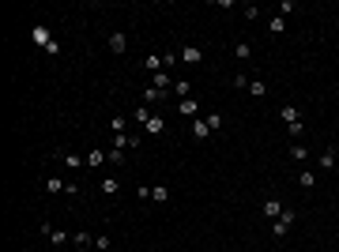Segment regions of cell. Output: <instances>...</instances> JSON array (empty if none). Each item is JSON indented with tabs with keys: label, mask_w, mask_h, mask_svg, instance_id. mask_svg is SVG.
I'll return each mask as SVG.
<instances>
[{
	"label": "cell",
	"mask_w": 339,
	"mask_h": 252,
	"mask_svg": "<svg viewBox=\"0 0 339 252\" xmlns=\"http://www.w3.org/2000/svg\"><path fill=\"white\" fill-rule=\"evenodd\" d=\"M294 218H298L294 211H290V207H283V215L271 222V237H275V241H279V237H286V234H290V226H294Z\"/></svg>",
	"instance_id": "cell-1"
},
{
	"label": "cell",
	"mask_w": 339,
	"mask_h": 252,
	"mask_svg": "<svg viewBox=\"0 0 339 252\" xmlns=\"http://www.w3.org/2000/svg\"><path fill=\"white\" fill-rule=\"evenodd\" d=\"M38 230L53 241V248H64V245H68V234H64V230H57L53 222H38Z\"/></svg>",
	"instance_id": "cell-2"
},
{
	"label": "cell",
	"mask_w": 339,
	"mask_h": 252,
	"mask_svg": "<svg viewBox=\"0 0 339 252\" xmlns=\"http://www.w3.org/2000/svg\"><path fill=\"white\" fill-rule=\"evenodd\" d=\"M181 64H189V68H196V64H203V49L200 45H185V49H181Z\"/></svg>",
	"instance_id": "cell-3"
},
{
	"label": "cell",
	"mask_w": 339,
	"mask_h": 252,
	"mask_svg": "<svg viewBox=\"0 0 339 252\" xmlns=\"http://www.w3.org/2000/svg\"><path fill=\"white\" fill-rule=\"evenodd\" d=\"M106 45H110V53H124V49H128V38H124V31H113L110 38H106Z\"/></svg>",
	"instance_id": "cell-4"
},
{
	"label": "cell",
	"mask_w": 339,
	"mask_h": 252,
	"mask_svg": "<svg viewBox=\"0 0 339 252\" xmlns=\"http://www.w3.org/2000/svg\"><path fill=\"white\" fill-rule=\"evenodd\" d=\"M177 113H181V117H192V121H196V117H200V102L181 98V102H177Z\"/></svg>",
	"instance_id": "cell-5"
},
{
	"label": "cell",
	"mask_w": 339,
	"mask_h": 252,
	"mask_svg": "<svg viewBox=\"0 0 339 252\" xmlns=\"http://www.w3.org/2000/svg\"><path fill=\"white\" fill-rule=\"evenodd\" d=\"M189 132H192V139H200V143L207 139V135H215V132L207 128V121H203V117H196V121H192V128H189Z\"/></svg>",
	"instance_id": "cell-6"
},
{
	"label": "cell",
	"mask_w": 339,
	"mask_h": 252,
	"mask_svg": "<svg viewBox=\"0 0 339 252\" xmlns=\"http://www.w3.org/2000/svg\"><path fill=\"white\" fill-rule=\"evenodd\" d=\"M31 38H34V42H38V45H42V49H45V45H49V42H53V34H49V26H45V23H38V26H34V31H31Z\"/></svg>",
	"instance_id": "cell-7"
},
{
	"label": "cell",
	"mask_w": 339,
	"mask_h": 252,
	"mask_svg": "<svg viewBox=\"0 0 339 252\" xmlns=\"http://www.w3.org/2000/svg\"><path fill=\"white\" fill-rule=\"evenodd\" d=\"M166 98H170V91H159V87H147V91H143V102H147V105H159Z\"/></svg>",
	"instance_id": "cell-8"
},
{
	"label": "cell",
	"mask_w": 339,
	"mask_h": 252,
	"mask_svg": "<svg viewBox=\"0 0 339 252\" xmlns=\"http://www.w3.org/2000/svg\"><path fill=\"white\" fill-rule=\"evenodd\" d=\"M260 211H264V218H279V215H283V203H279L275 196H268V200H264V207H260Z\"/></svg>",
	"instance_id": "cell-9"
},
{
	"label": "cell",
	"mask_w": 339,
	"mask_h": 252,
	"mask_svg": "<svg viewBox=\"0 0 339 252\" xmlns=\"http://www.w3.org/2000/svg\"><path fill=\"white\" fill-rule=\"evenodd\" d=\"M151 117H154V113H151V105H147V102L132 109V121H136V124H143V128H147V121H151Z\"/></svg>",
	"instance_id": "cell-10"
},
{
	"label": "cell",
	"mask_w": 339,
	"mask_h": 252,
	"mask_svg": "<svg viewBox=\"0 0 339 252\" xmlns=\"http://www.w3.org/2000/svg\"><path fill=\"white\" fill-rule=\"evenodd\" d=\"M170 94H173V98H192V87H189V79H173Z\"/></svg>",
	"instance_id": "cell-11"
},
{
	"label": "cell",
	"mask_w": 339,
	"mask_h": 252,
	"mask_svg": "<svg viewBox=\"0 0 339 252\" xmlns=\"http://www.w3.org/2000/svg\"><path fill=\"white\" fill-rule=\"evenodd\" d=\"M279 121H283V124H294V121H302L298 105H283V109H279Z\"/></svg>",
	"instance_id": "cell-12"
},
{
	"label": "cell",
	"mask_w": 339,
	"mask_h": 252,
	"mask_svg": "<svg viewBox=\"0 0 339 252\" xmlns=\"http://www.w3.org/2000/svg\"><path fill=\"white\" fill-rule=\"evenodd\" d=\"M332 166H335V151H332V147H324V151H321V158H317V170H332Z\"/></svg>",
	"instance_id": "cell-13"
},
{
	"label": "cell",
	"mask_w": 339,
	"mask_h": 252,
	"mask_svg": "<svg viewBox=\"0 0 339 252\" xmlns=\"http://www.w3.org/2000/svg\"><path fill=\"white\" fill-rule=\"evenodd\" d=\"M143 132H147V135H162V132H166V121H162L159 113H154V117L147 121V128H143Z\"/></svg>",
	"instance_id": "cell-14"
},
{
	"label": "cell",
	"mask_w": 339,
	"mask_h": 252,
	"mask_svg": "<svg viewBox=\"0 0 339 252\" xmlns=\"http://www.w3.org/2000/svg\"><path fill=\"white\" fill-rule=\"evenodd\" d=\"M298 185L313 192V188H317V173H313V170H302V173H298Z\"/></svg>",
	"instance_id": "cell-15"
},
{
	"label": "cell",
	"mask_w": 339,
	"mask_h": 252,
	"mask_svg": "<svg viewBox=\"0 0 339 252\" xmlns=\"http://www.w3.org/2000/svg\"><path fill=\"white\" fill-rule=\"evenodd\" d=\"M143 68H151V72H166V68H162V57H159V53H147V57H143Z\"/></svg>",
	"instance_id": "cell-16"
},
{
	"label": "cell",
	"mask_w": 339,
	"mask_h": 252,
	"mask_svg": "<svg viewBox=\"0 0 339 252\" xmlns=\"http://www.w3.org/2000/svg\"><path fill=\"white\" fill-rule=\"evenodd\" d=\"M290 158H294V162H309V147H302V143H290Z\"/></svg>",
	"instance_id": "cell-17"
},
{
	"label": "cell",
	"mask_w": 339,
	"mask_h": 252,
	"mask_svg": "<svg viewBox=\"0 0 339 252\" xmlns=\"http://www.w3.org/2000/svg\"><path fill=\"white\" fill-rule=\"evenodd\" d=\"M249 94H253V98H264V94H268V83H264V79H249Z\"/></svg>",
	"instance_id": "cell-18"
},
{
	"label": "cell",
	"mask_w": 339,
	"mask_h": 252,
	"mask_svg": "<svg viewBox=\"0 0 339 252\" xmlns=\"http://www.w3.org/2000/svg\"><path fill=\"white\" fill-rule=\"evenodd\" d=\"M203 121H207V128H211V132H219V128H222V113H219V109L203 113Z\"/></svg>",
	"instance_id": "cell-19"
},
{
	"label": "cell",
	"mask_w": 339,
	"mask_h": 252,
	"mask_svg": "<svg viewBox=\"0 0 339 252\" xmlns=\"http://www.w3.org/2000/svg\"><path fill=\"white\" fill-rule=\"evenodd\" d=\"M151 87H159V91H170L173 79H170V72H154V83Z\"/></svg>",
	"instance_id": "cell-20"
},
{
	"label": "cell",
	"mask_w": 339,
	"mask_h": 252,
	"mask_svg": "<svg viewBox=\"0 0 339 252\" xmlns=\"http://www.w3.org/2000/svg\"><path fill=\"white\" fill-rule=\"evenodd\" d=\"M72 245H75V248H91V245H94V237L87 234V230H80V234L72 237Z\"/></svg>",
	"instance_id": "cell-21"
},
{
	"label": "cell",
	"mask_w": 339,
	"mask_h": 252,
	"mask_svg": "<svg viewBox=\"0 0 339 252\" xmlns=\"http://www.w3.org/2000/svg\"><path fill=\"white\" fill-rule=\"evenodd\" d=\"M166 200H170V188L166 185H154L151 188V203H166Z\"/></svg>",
	"instance_id": "cell-22"
},
{
	"label": "cell",
	"mask_w": 339,
	"mask_h": 252,
	"mask_svg": "<svg viewBox=\"0 0 339 252\" xmlns=\"http://www.w3.org/2000/svg\"><path fill=\"white\" fill-rule=\"evenodd\" d=\"M102 162H110V158H106V151H98V147H94L91 154H87V166H94V170H98Z\"/></svg>",
	"instance_id": "cell-23"
},
{
	"label": "cell",
	"mask_w": 339,
	"mask_h": 252,
	"mask_svg": "<svg viewBox=\"0 0 339 252\" xmlns=\"http://www.w3.org/2000/svg\"><path fill=\"white\" fill-rule=\"evenodd\" d=\"M102 192H106V196H117V192H121V181H117V177H106V181H102Z\"/></svg>",
	"instance_id": "cell-24"
},
{
	"label": "cell",
	"mask_w": 339,
	"mask_h": 252,
	"mask_svg": "<svg viewBox=\"0 0 339 252\" xmlns=\"http://www.w3.org/2000/svg\"><path fill=\"white\" fill-rule=\"evenodd\" d=\"M234 57H238V61H249V57H253V45H249V42H238V45H234Z\"/></svg>",
	"instance_id": "cell-25"
},
{
	"label": "cell",
	"mask_w": 339,
	"mask_h": 252,
	"mask_svg": "<svg viewBox=\"0 0 339 252\" xmlns=\"http://www.w3.org/2000/svg\"><path fill=\"white\" fill-rule=\"evenodd\" d=\"M268 31H271V34H283V31H286V19H283V15H271Z\"/></svg>",
	"instance_id": "cell-26"
},
{
	"label": "cell",
	"mask_w": 339,
	"mask_h": 252,
	"mask_svg": "<svg viewBox=\"0 0 339 252\" xmlns=\"http://www.w3.org/2000/svg\"><path fill=\"white\" fill-rule=\"evenodd\" d=\"M64 166H68V170H80V166H87V158H80V154L68 151V154H64Z\"/></svg>",
	"instance_id": "cell-27"
},
{
	"label": "cell",
	"mask_w": 339,
	"mask_h": 252,
	"mask_svg": "<svg viewBox=\"0 0 339 252\" xmlns=\"http://www.w3.org/2000/svg\"><path fill=\"white\" fill-rule=\"evenodd\" d=\"M286 135H290V139H298V135H305V121H294V124H286Z\"/></svg>",
	"instance_id": "cell-28"
},
{
	"label": "cell",
	"mask_w": 339,
	"mask_h": 252,
	"mask_svg": "<svg viewBox=\"0 0 339 252\" xmlns=\"http://www.w3.org/2000/svg\"><path fill=\"white\" fill-rule=\"evenodd\" d=\"M110 128H113V135H124V128H128V121H124L121 113H117V117L110 121Z\"/></svg>",
	"instance_id": "cell-29"
},
{
	"label": "cell",
	"mask_w": 339,
	"mask_h": 252,
	"mask_svg": "<svg viewBox=\"0 0 339 252\" xmlns=\"http://www.w3.org/2000/svg\"><path fill=\"white\" fill-rule=\"evenodd\" d=\"M68 185H64V181L61 177H45V192H64Z\"/></svg>",
	"instance_id": "cell-30"
},
{
	"label": "cell",
	"mask_w": 339,
	"mask_h": 252,
	"mask_svg": "<svg viewBox=\"0 0 339 252\" xmlns=\"http://www.w3.org/2000/svg\"><path fill=\"white\" fill-rule=\"evenodd\" d=\"M177 61H181V53H173V49H170V53H162V68H173Z\"/></svg>",
	"instance_id": "cell-31"
},
{
	"label": "cell",
	"mask_w": 339,
	"mask_h": 252,
	"mask_svg": "<svg viewBox=\"0 0 339 252\" xmlns=\"http://www.w3.org/2000/svg\"><path fill=\"white\" fill-rule=\"evenodd\" d=\"M106 158H110L113 166H121V162H124V151H117V147H113V151H106Z\"/></svg>",
	"instance_id": "cell-32"
},
{
	"label": "cell",
	"mask_w": 339,
	"mask_h": 252,
	"mask_svg": "<svg viewBox=\"0 0 339 252\" xmlns=\"http://www.w3.org/2000/svg\"><path fill=\"white\" fill-rule=\"evenodd\" d=\"M230 83H234L238 91H249V75H241V72H238V75H234V79H230Z\"/></svg>",
	"instance_id": "cell-33"
},
{
	"label": "cell",
	"mask_w": 339,
	"mask_h": 252,
	"mask_svg": "<svg viewBox=\"0 0 339 252\" xmlns=\"http://www.w3.org/2000/svg\"><path fill=\"white\" fill-rule=\"evenodd\" d=\"M294 8H298V4H294V0H283V4H279V15H283V19H286L290 12H294Z\"/></svg>",
	"instance_id": "cell-34"
},
{
	"label": "cell",
	"mask_w": 339,
	"mask_h": 252,
	"mask_svg": "<svg viewBox=\"0 0 339 252\" xmlns=\"http://www.w3.org/2000/svg\"><path fill=\"white\" fill-rule=\"evenodd\" d=\"M94 245H98V252H110V234H98V241H94Z\"/></svg>",
	"instance_id": "cell-35"
},
{
	"label": "cell",
	"mask_w": 339,
	"mask_h": 252,
	"mask_svg": "<svg viewBox=\"0 0 339 252\" xmlns=\"http://www.w3.org/2000/svg\"><path fill=\"white\" fill-rule=\"evenodd\" d=\"M335 215H339V207H335Z\"/></svg>",
	"instance_id": "cell-36"
}]
</instances>
